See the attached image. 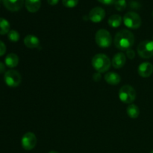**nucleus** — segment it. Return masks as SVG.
<instances>
[{
  "mask_svg": "<svg viewBox=\"0 0 153 153\" xmlns=\"http://www.w3.org/2000/svg\"><path fill=\"white\" fill-rule=\"evenodd\" d=\"M95 41L100 47L105 49L108 48L111 45L112 37L108 31L102 28L96 33Z\"/></svg>",
  "mask_w": 153,
  "mask_h": 153,
  "instance_id": "obj_4",
  "label": "nucleus"
},
{
  "mask_svg": "<svg viewBox=\"0 0 153 153\" xmlns=\"http://www.w3.org/2000/svg\"><path fill=\"white\" fill-rule=\"evenodd\" d=\"M4 7L10 11H18L22 7L24 0H2Z\"/></svg>",
  "mask_w": 153,
  "mask_h": 153,
  "instance_id": "obj_10",
  "label": "nucleus"
},
{
  "mask_svg": "<svg viewBox=\"0 0 153 153\" xmlns=\"http://www.w3.org/2000/svg\"><path fill=\"white\" fill-rule=\"evenodd\" d=\"M25 4L28 11L35 13L41 6V0H25Z\"/></svg>",
  "mask_w": 153,
  "mask_h": 153,
  "instance_id": "obj_15",
  "label": "nucleus"
},
{
  "mask_svg": "<svg viewBox=\"0 0 153 153\" xmlns=\"http://www.w3.org/2000/svg\"><path fill=\"white\" fill-rule=\"evenodd\" d=\"M105 80L111 85H117L120 82V76L114 72H108L105 76Z\"/></svg>",
  "mask_w": 153,
  "mask_h": 153,
  "instance_id": "obj_14",
  "label": "nucleus"
},
{
  "mask_svg": "<svg viewBox=\"0 0 153 153\" xmlns=\"http://www.w3.org/2000/svg\"><path fill=\"white\" fill-rule=\"evenodd\" d=\"M150 153H153V150H152V151H151V152H150Z\"/></svg>",
  "mask_w": 153,
  "mask_h": 153,
  "instance_id": "obj_31",
  "label": "nucleus"
},
{
  "mask_svg": "<svg viewBox=\"0 0 153 153\" xmlns=\"http://www.w3.org/2000/svg\"><path fill=\"white\" fill-rule=\"evenodd\" d=\"M58 1H59V0H47V2L49 3L50 5H55V4H58Z\"/></svg>",
  "mask_w": 153,
  "mask_h": 153,
  "instance_id": "obj_29",
  "label": "nucleus"
},
{
  "mask_svg": "<svg viewBox=\"0 0 153 153\" xmlns=\"http://www.w3.org/2000/svg\"><path fill=\"white\" fill-rule=\"evenodd\" d=\"M136 91L131 85H123L119 91V98L125 104H131L136 99Z\"/></svg>",
  "mask_w": 153,
  "mask_h": 153,
  "instance_id": "obj_3",
  "label": "nucleus"
},
{
  "mask_svg": "<svg viewBox=\"0 0 153 153\" xmlns=\"http://www.w3.org/2000/svg\"><path fill=\"white\" fill-rule=\"evenodd\" d=\"M22 148L25 150H32L37 144V137L32 132H27L22 136L21 140Z\"/></svg>",
  "mask_w": 153,
  "mask_h": 153,
  "instance_id": "obj_8",
  "label": "nucleus"
},
{
  "mask_svg": "<svg viewBox=\"0 0 153 153\" xmlns=\"http://www.w3.org/2000/svg\"><path fill=\"white\" fill-rule=\"evenodd\" d=\"M122 21L123 19L121 16L118 14H114L109 17L108 22V25L112 28H118L122 23Z\"/></svg>",
  "mask_w": 153,
  "mask_h": 153,
  "instance_id": "obj_18",
  "label": "nucleus"
},
{
  "mask_svg": "<svg viewBox=\"0 0 153 153\" xmlns=\"http://www.w3.org/2000/svg\"><path fill=\"white\" fill-rule=\"evenodd\" d=\"M115 8L119 11H123L126 8L127 3L126 0H117L114 3Z\"/></svg>",
  "mask_w": 153,
  "mask_h": 153,
  "instance_id": "obj_21",
  "label": "nucleus"
},
{
  "mask_svg": "<svg viewBox=\"0 0 153 153\" xmlns=\"http://www.w3.org/2000/svg\"><path fill=\"white\" fill-rule=\"evenodd\" d=\"M4 63H5V65L7 67H10V68L16 67L18 65V64H19V57L17 56V55L14 53L8 54L6 56Z\"/></svg>",
  "mask_w": 153,
  "mask_h": 153,
  "instance_id": "obj_16",
  "label": "nucleus"
},
{
  "mask_svg": "<svg viewBox=\"0 0 153 153\" xmlns=\"http://www.w3.org/2000/svg\"><path fill=\"white\" fill-rule=\"evenodd\" d=\"M62 3L67 7H74L79 3V0H62Z\"/></svg>",
  "mask_w": 153,
  "mask_h": 153,
  "instance_id": "obj_22",
  "label": "nucleus"
},
{
  "mask_svg": "<svg viewBox=\"0 0 153 153\" xmlns=\"http://www.w3.org/2000/svg\"><path fill=\"white\" fill-rule=\"evenodd\" d=\"M49 153H59V152H56V151H51V152H49Z\"/></svg>",
  "mask_w": 153,
  "mask_h": 153,
  "instance_id": "obj_30",
  "label": "nucleus"
},
{
  "mask_svg": "<svg viewBox=\"0 0 153 153\" xmlns=\"http://www.w3.org/2000/svg\"><path fill=\"white\" fill-rule=\"evenodd\" d=\"M152 17H153V11H152Z\"/></svg>",
  "mask_w": 153,
  "mask_h": 153,
  "instance_id": "obj_32",
  "label": "nucleus"
},
{
  "mask_svg": "<svg viewBox=\"0 0 153 153\" xmlns=\"http://www.w3.org/2000/svg\"><path fill=\"white\" fill-rule=\"evenodd\" d=\"M5 65L3 63L0 62V74L5 73Z\"/></svg>",
  "mask_w": 153,
  "mask_h": 153,
  "instance_id": "obj_27",
  "label": "nucleus"
},
{
  "mask_svg": "<svg viewBox=\"0 0 153 153\" xmlns=\"http://www.w3.org/2000/svg\"><path fill=\"white\" fill-rule=\"evenodd\" d=\"M138 3H137L136 1H131V2H130V7H132L133 9H137L138 8Z\"/></svg>",
  "mask_w": 153,
  "mask_h": 153,
  "instance_id": "obj_28",
  "label": "nucleus"
},
{
  "mask_svg": "<svg viewBox=\"0 0 153 153\" xmlns=\"http://www.w3.org/2000/svg\"><path fill=\"white\" fill-rule=\"evenodd\" d=\"M137 53L144 59L152 58L153 56V40H143L137 46Z\"/></svg>",
  "mask_w": 153,
  "mask_h": 153,
  "instance_id": "obj_7",
  "label": "nucleus"
},
{
  "mask_svg": "<svg viewBox=\"0 0 153 153\" xmlns=\"http://www.w3.org/2000/svg\"><path fill=\"white\" fill-rule=\"evenodd\" d=\"M6 52V46L2 41L0 40V57L4 55Z\"/></svg>",
  "mask_w": 153,
  "mask_h": 153,
  "instance_id": "obj_24",
  "label": "nucleus"
},
{
  "mask_svg": "<svg viewBox=\"0 0 153 153\" xmlns=\"http://www.w3.org/2000/svg\"><path fill=\"white\" fill-rule=\"evenodd\" d=\"M126 112L128 116L131 119H136L140 114V109L136 105L131 104L127 107Z\"/></svg>",
  "mask_w": 153,
  "mask_h": 153,
  "instance_id": "obj_17",
  "label": "nucleus"
},
{
  "mask_svg": "<svg viewBox=\"0 0 153 153\" xmlns=\"http://www.w3.org/2000/svg\"><path fill=\"white\" fill-rule=\"evenodd\" d=\"M114 43L116 48L120 50L131 49L134 43V36L131 31L122 29L118 31L114 39Z\"/></svg>",
  "mask_w": 153,
  "mask_h": 153,
  "instance_id": "obj_1",
  "label": "nucleus"
},
{
  "mask_svg": "<svg viewBox=\"0 0 153 153\" xmlns=\"http://www.w3.org/2000/svg\"><path fill=\"white\" fill-rule=\"evenodd\" d=\"M101 79V75L100 73H96L94 74V80L96 82H99Z\"/></svg>",
  "mask_w": 153,
  "mask_h": 153,
  "instance_id": "obj_26",
  "label": "nucleus"
},
{
  "mask_svg": "<svg viewBox=\"0 0 153 153\" xmlns=\"http://www.w3.org/2000/svg\"><path fill=\"white\" fill-rule=\"evenodd\" d=\"M152 39H153V38H152Z\"/></svg>",
  "mask_w": 153,
  "mask_h": 153,
  "instance_id": "obj_33",
  "label": "nucleus"
},
{
  "mask_svg": "<svg viewBox=\"0 0 153 153\" xmlns=\"http://www.w3.org/2000/svg\"><path fill=\"white\" fill-rule=\"evenodd\" d=\"M92 66L98 73H105L110 69L111 61L106 55L99 53L94 55L93 58Z\"/></svg>",
  "mask_w": 153,
  "mask_h": 153,
  "instance_id": "obj_2",
  "label": "nucleus"
},
{
  "mask_svg": "<svg viewBox=\"0 0 153 153\" xmlns=\"http://www.w3.org/2000/svg\"><path fill=\"white\" fill-rule=\"evenodd\" d=\"M10 23L8 21L4 18L0 17V34L4 35V34H8L10 31Z\"/></svg>",
  "mask_w": 153,
  "mask_h": 153,
  "instance_id": "obj_19",
  "label": "nucleus"
},
{
  "mask_svg": "<svg viewBox=\"0 0 153 153\" xmlns=\"http://www.w3.org/2000/svg\"><path fill=\"white\" fill-rule=\"evenodd\" d=\"M126 56L128 57V58H129V59H131V60L134 59V57H135V52H134L132 49H127Z\"/></svg>",
  "mask_w": 153,
  "mask_h": 153,
  "instance_id": "obj_23",
  "label": "nucleus"
},
{
  "mask_svg": "<svg viewBox=\"0 0 153 153\" xmlns=\"http://www.w3.org/2000/svg\"><path fill=\"white\" fill-rule=\"evenodd\" d=\"M88 16L93 22L98 23V22H100L104 19L105 16V11L101 7H94L90 11Z\"/></svg>",
  "mask_w": 153,
  "mask_h": 153,
  "instance_id": "obj_9",
  "label": "nucleus"
},
{
  "mask_svg": "<svg viewBox=\"0 0 153 153\" xmlns=\"http://www.w3.org/2000/svg\"><path fill=\"white\" fill-rule=\"evenodd\" d=\"M126 62V57L125 54L123 52H118L113 57V59L111 61V65L115 69H120L125 65Z\"/></svg>",
  "mask_w": 153,
  "mask_h": 153,
  "instance_id": "obj_12",
  "label": "nucleus"
},
{
  "mask_svg": "<svg viewBox=\"0 0 153 153\" xmlns=\"http://www.w3.org/2000/svg\"><path fill=\"white\" fill-rule=\"evenodd\" d=\"M98 1L104 4H108V5H110V4H114L115 1H116L117 0H98Z\"/></svg>",
  "mask_w": 153,
  "mask_h": 153,
  "instance_id": "obj_25",
  "label": "nucleus"
},
{
  "mask_svg": "<svg viewBox=\"0 0 153 153\" xmlns=\"http://www.w3.org/2000/svg\"><path fill=\"white\" fill-rule=\"evenodd\" d=\"M4 81L7 86L10 88H16L20 85L22 77L19 72L16 70H10L5 72L4 75Z\"/></svg>",
  "mask_w": 153,
  "mask_h": 153,
  "instance_id": "obj_6",
  "label": "nucleus"
},
{
  "mask_svg": "<svg viewBox=\"0 0 153 153\" xmlns=\"http://www.w3.org/2000/svg\"><path fill=\"white\" fill-rule=\"evenodd\" d=\"M124 25L131 29H137L141 25V18L137 13L133 11L127 12L123 19Z\"/></svg>",
  "mask_w": 153,
  "mask_h": 153,
  "instance_id": "obj_5",
  "label": "nucleus"
},
{
  "mask_svg": "<svg viewBox=\"0 0 153 153\" xmlns=\"http://www.w3.org/2000/svg\"><path fill=\"white\" fill-rule=\"evenodd\" d=\"M19 34L18 31H15V30H10V31L7 34V38L9 39V40L13 43H16V42L19 41Z\"/></svg>",
  "mask_w": 153,
  "mask_h": 153,
  "instance_id": "obj_20",
  "label": "nucleus"
},
{
  "mask_svg": "<svg viewBox=\"0 0 153 153\" xmlns=\"http://www.w3.org/2000/svg\"><path fill=\"white\" fill-rule=\"evenodd\" d=\"M138 74L143 78H148L152 74L153 65L149 62H143L139 65L137 69Z\"/></svg>",
  "mask_w": 153,
  "mask_h": 153,
  "instance_id": "obj_11",
  "label": "nucleus"
},
{
  "mask_svg": "<svg viewBox=\"0 0 153 153\" xmlns=\"http://www.w3.org/2000/svg\"><path fill=\"white\" fill-rule=\"evenodd\" d=\"M24 44L29 49H35L40 46V40L34 34H28L24 38Z\"/></svg>",
  "mask_w": 153,
  "mask_h": 153,
  "instance_id": "obj_13",
  "label": "nucleus"
}]
</instances>
